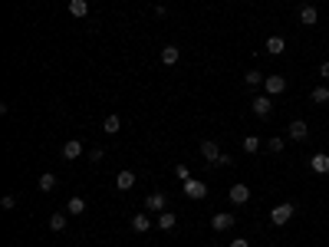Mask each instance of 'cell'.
Returning <instances> with one entry per match:
<instances>
[{
  "instance_id": "obj_6",
  "label": "cell",
  "mask_w": 329,
  "mask_h": 247,
  "mask_svg": "<svg viewBox=\"0 0 329 247\" xmlns=\"http://www.w3.org/2000/svg\"><path fill=\"white\" fill-rule=\"evenodd\" d=\"M306 135H309V125L303 122V119H293V122H290V139L306 142Z\"/></svg>"
},
{
  "instance_id": "obj_31",
  "label": "cell",
  "mask_w": 329,
  "mask_h": 247,
  "mask_svg": "<svg viewBox=\"0 0 329 247\" xmlns=\"http://www.w3.org/2000/svg\"><path fill=\"white\" fill-rule=\"evenodd\" d=\"M319 76H323V79H329V60H326V63H319Z\"/></svg>"
},
{
  "instance_id": "obj_1",
  "label": "cell",
  "mask_w": 329,
  "mask_h": 247,
  "mask_svg": "<svg viewBox=\"0 0 329 247\" xmlns=\"http://www.w3.org/2000/svg\"><path fill=\"white\" fill-rule=\"evenodd\" d=\"M185 194L191 198V201H204V194H208V185L197 182V178H188V182H185Z\"/></svg>"
},
{
  "instance_id": "obj_23",
  "label": "cell",
  "mask_w": 329,
  "mask_h": 247,
  "mask_svg": "<svg viewBox=\"0 0 329 247\" xmlns=\"http://www.w3.org/2000/svg\"><path fill=\"white\" fill-rule=\"evenodd\" d=\"M50 231H66V211H59V215L50 217Z\"/></svg>"
},
{
  "instance_id": "obj_11",
  "label": "cell",
  "mask_w": 329,
  "mask_h": 247,
  "mask_svg": "<svg viewBox=\"0 0 329 247\" xmlns=\"http://www.w3.org/2000/svg\"><path fill=\"white\" fill-rule=\"evenodd\" d=\"M309 168H313L316 175H326L329 172V155H323V152H319V155H313V158H309Z\"/></svg>"
},
{
  "instance_id": "obj_32",
  "label": "cell",
  "mask_w": 329,
  "mask_h": 247,
  "mask_svg": "<svg viewBox=\"0 0 329 247\" xmlns=\"http://www.w3.org/2000/svg\"><path fill=\"white\" fill-rule=\"evenodd\" d=\"M230 247H250V244H247L244 237H234V241H230Z\"/></svg>"
},
{
  "instance_id": "obj_25",
  "label": "cell",
  "mask_w": 329,
  "mask_h": 247,
  "mask_svg": "<svg viewBox=\"0 0 329 247\" xmlns=\"http://www.w3.org/2000/svg\"><path fill=\"white\" fill-rule=\"evenodd\" d=\"M260 149V139H257V135H247V139H244V152H257Z\"/></svg>"
},
{
  "instance_id": "obj_8",
  "label": "cell",
  "mask_w": 329,
  "mask_h": 247,
  "mask_svg": "<svg viewBox=\"0 0 329 247\" xmlns=\"http://www.w3.org/2000/svg\"><path fill=\"white\" fill-rule=\"evenodd\" d=\"M79 155H82V142H79V139H69V142L63 145V158H66V161H76Z\"/></svg>"
},
{
  "instance_id": "obj_2",
  "label": "cell",
  "mask_w": 329,
  "mask_h": 247,
  "mask_svg": "<svg viewBox=\"0 0 329 247\" xmlns=\"http://www.w3.org/2000/svg\"><path fill=\"white\" fill-rule=\"evenodd\" d=\"M293 211H296L293 204H276L274 211H270V221H274L276 227H283L286 221H290V217H293Z\"/></svg>"
},
{
  "instance_id": "obj_13",
  "label": "cell",
  "mask_w": 329,
  "mask_h": 247,
  "mask_svg": "<svg viewBox=\"0 0 329 247\" xmlns=\"http://www.w3.org/2000/svg\"><path fill=\"white\" fill-rule=\"evenodd\" d=\"M211 227L214 231H230L234 227V215H214L211 217Z\"/></svg>"
},
{
  "instance_id": "obj_12",
  "label": "cell",
  "mask_w": 329,
  "mask_h": 247,
  "mask_svg": "<svg viewBox=\"0 0 329 247\" xmlns=\"http://www.w3.org/2000/svg\"><path fill=\"white\" fill-rule=\"evenodd\" d=\"M115 188H119V191H129V188H135V175H132L129 168H125V172H119V175H115Z\"/></svg>"
},
{
  "instance_id": "obj_16",
  "label": "cell",
  "mask_w": 329,
  "mask_h": 247,
  "mask_svg": "<svg viewBox=\"0 0 329 247\" xmlns=\"http://www.w3.org/2000/svg\"><path fill=\"white\" fill-rule=\"evenodd\" d=\"M69 13H73V17H86L89 13V0H69Z\"/></svg>"
},
{
  "instance_id": "obj_22",
  "label": "cell",
  "mask_w": 329,
  "mask_h": 247,
  "mask_svg": "<svg viewBox=\"0 0 329 247\" xmlns=\"http://www.w3.org/2000/svg\"><path fill=\"white\" fill-rule=\"evenodd\" d=\"M36 188H40V191H53V188H56V175H50V172H46V175H40Z\"/></svg>"
},
{
  "instance_id": "obj_30",
  "label": "cell",
  "mask_w": 329,
  "mask_h": 247,
  "mask_svg": "<svg viewBox=\"0 0 329 247\" xmlns=\"http://www.w3.org/2000/svg\"><path fill=\"white\" fill-rule=\"evenodd\" d=\"M270 152H283V139H270Z\"/></svg>"
},
{
  "instance_id": "obj_20",
  "label": "cell",
  "mask_w": 329,
  "mask_h": 247,
  "mask_svg": "<svg viewBox=\"0 0 329 247\" xmlns=\"http://www.w3.org/2000/svg\"><path fill=\"white\" fill-rule=\"evenodd\" d=\"M82 211H86V201H82V198H69V201H66V215H82Z\"/></svg>"
},
{
  "instance_id": "obj_15",
  "label": "cell",
  "mask_w": 329,
  "mask_h": 247,
  "mask_svg": "<svg viewBox=\"0 0 329 247\" xmlns=\"http://www.w3.org/2000/svg\"><path fill=\"white\" fill-rule=\"evenodd\" d=\"M283 50H286L283 36H270V40H267V53H270V56H280Z\"/></svg>"
},
{
  "instance_id": "obj_18",
  "label": "cell",
  "mask_w": 329,
  "mask_h": 247,
  "mask_svg": "<svg viewBox=\"0 0 329 247\" xmlns=\"http://www.w3.org/2000/svg\"><path fill=\"white\" fill-rule=\"evenodd\" d=\"M178 56H181V53H178V46H164V50H162V63L164 66H175Z\"/></svg>"
},
{
  "instance_id": "obj_10",
  "label": "cell",
  "mask_w": 329,
  "mask_h": 247,
  "mask_svg": "<svg viewBox=\"0 0 329 247\" xmlns=\"http://www.w3.org/2000/svg\"><path fill=\"white\" fill-rule=\"evenodd\" d=\"M316 20H319L316 7H313V3H303V7H300V23H306V27H313Z\"/></svg>"
},
{
  "instance_id": "obj_14",
  "label": "cell",
  "mask_w": 329,
  "mask_h": 247,
  "mask_svg": "<svg viewBox=\"0 0 329 247\" xmlns=\"http://www.w3.org/2000/svg\"><path fill=\"white\" fill-rule=\"evenodd\" d=\"M132 231H135V234L152 231V217H148V215H135V217H132Z\"/></svg>"
},
{
  "instance_id": "obj_17",
  "label": "cell",
  "mask_w": 329,
  "mask_h": 247,
  "mask_svg": "<svg viewBox=\"0 0 329 247\" xmlns=\"http://www.w3.org/2000/svg\"><path fill=\"white\" fill-rule=\"evenodd\" d=\"M102 129L109 132V135H115V132L122 129V119L115 116V112H112V116H106V122H102Z\"/></svg>"
},
{
  "instance_id": "obj_29",
  "label": "cell",
  "mask_w": 329,
  "mask_h": 247,
  "mask_svg": "<svg viewBox=\"0 0 329 247\" xmlns=\"http://www.w3.org/2000/svg\"><path fill=\"white\" fill-rule=\"evenodd\" d=\"M175 175L181 178V182H188V178H191V172H188V165H178V168H175Z\"/></svg>"
},
{
  "instance_id": "obj_3",
  "label": "cell",
  "mask_w": 329,
  "mask_h": 247,
  "mask_svg": "<svg viewBox=\"0 0 329 247\" xmlns=\"http://www.w3.org/2000/svg\"><path fill=\"white\" fill-rule=\"evenodd\" d=\"M250 109H253V116H257V119H267L270 112H274V99H270V96H257L250 102Z\"/></svg>"
},
{
  "instance_id": "obj_24",
  "label": "cell",
  "mask_w": 329,
  "mask_h": 247,
  "mask_svg": "<svg viewBox=\"0 0 329 247\" xmlns=\"http://www.w3.org/2000/svg\"><path fill=\"white\" fill-rule=\"evenodd\" d=\"M244 83H247V86H260V83H263V76L257 73V69H250V73H244Z\"/></svg>"
},
{
  "instance_id": "obj_5",
  "label": "cell",
  "mask_w": 329,
  "mask_h": 247,
  "mask_svg": "<svg viewBox=\"0 0 329 247\" xmlns=\"http://www.w3.org/2000/svg\"><path fill=\"white\" fill-rule=\"evenodd\" d=\"M164 204H168V198H164V191H152L148 198H145V208L152 211V215H162Z\"/></svg>"
},
{
  "instance_id": "obj_27",
  "label": "cell",
  "mask_w": 329,
  "mask_h": 247,
  "mask_svg": "<svg viewBox=\"0 0 329 247\" xmlns=\"http://www.w3.org/2000/svg\"><path fill=\"white\" fill-rule=\"evenodd\" d=\"M218 165H220V168H230V165H234V158H230L227 152H220V158H218Z\"/></svg>"
},
{
  "instance_id": "obj_9",
  "label": "cell",
  "mask_w": 329,
  "mask_h": 247,
  "mask_svg": "<svg viewBox=\"0 0 329 247\" xmlns=\"http://www.w3.org/2000/svg\"><path fill=\"white\" fill-rule=\"evenodd\" d=\"M230 201L234 204H247L250 201V188H247V185H230Z\"/></svg>"
},
{
  "instance_id": "obj_19",
  "label": "cell",
  "mask_w": 329,
  "mask_h": 247,
  "mask_svg": "<svg viewBox=\"0 0 329 247\" xmlns=\"http://www.w3.org/2000/svg\"><path fill=\"white\" fill-rule=\"evenodd\" d=\"M175 224H178V217L171 215V211H162V215H158V227H162V231H171Z\"/></svg>"
},
{
  "instance_id": "obj_4",
  "label": "cell",
  "mask_w": 329,
  "mask_h": 247,
  "mask_svg": "<svg viewBox=\"0 0 329 247\" xmlns=\"http://www.w3.org/2000/svg\"><path fill=\"white\" fill-rule=\"evenodd\" d=\"M263 86H267V96H280V93L286 89V79L280 73H270L267 79H263Z\"/></svg>"
},
{
  "instance_id": "obj_21",
  "label": "cell",
  "mask_w": 329,
  "mask_h": 247,
  "mask_svg": "<svg viewBox=\"0 0 329 247\" xmlns=\"http://www.w3.org/2000/svg\"><path fill=\"white\" fill-rule=\"evenodd\" d=\"M309 99H313L316 106H326V102H329V89L326 86H316L313 93H309Z\"/></svg>"
},
{
  "instance_id": "obj_7",
  "label": "cell",
  "mask_w": 329,
  "mask_h": 247,
  "mask_svg": "<svg viewBox=\"0 0 329 247\" xmlns=\"http://www.w3.org/2000/svg\"><path fill=\"white\" fill-rule=\"evenodd\" d=\"M201 155L211 161V165H218V158H220V149H218V142H211V139H204L201 142Z\"/></svg>"
},
{
  "instance_id": "obj_28",
  "label": "cell",
  "mask_w": 329,
  "mask_h": 247,
  "mask_svg": "<svg viewBox=\"0 0 329 247\" xmlns=\"http://www.w3.org/2000/svg\"><path fill=\"white\" fill-rule=\"evenodd\" d=\"M102 158H106V152H102V149H92V152H89V161H96V165H99Z\"/></svg>"
},
{
  "instance_id": "obj_26",
  "label": "cell",
  "mask_w": 329,
  "mask_h": 247,
  "mask_svg": "<svg viewBox=\"0 0 329 247\" xmlns=\"http://www.w3.org/2000/svg\"><path fill=\"white\" fill-rule=\"evenodd\" d=\"M0 208H3V211H13V208H17V198H13V194H3V198H0Z\"/></svg>"
}]
</instances>
